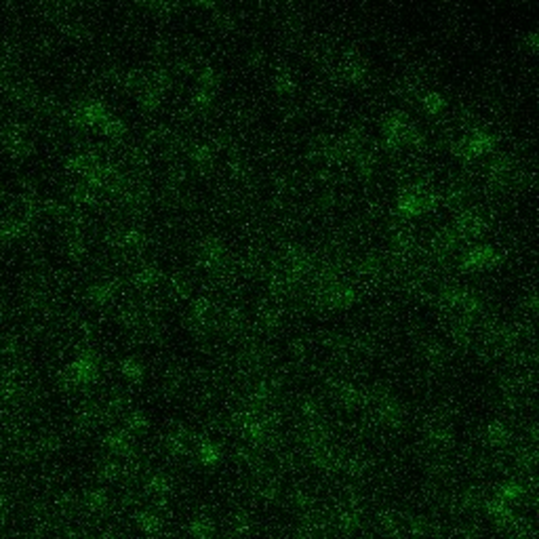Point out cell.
Masks as SVG:
<instances>
[{"instance_id":"5","label":"cell","mask_w":539,"mask_h":539,"mask_svg":"<svg viewBox=\"0 0 539 539\" xmlns=\"http://www.w3.org/2000/svg\"><path fill=\"white\" fill-rule=\"evenodd\" d=\"M423 356L428 358V360H432V362H440L442 360V348L438 343L430 341V343L423 345Z\"/></svg>"},{"instance_id":"8","label":"cell","mask_w":539,"mask_h":539,"mask_svg":"<svg viewBox=\"0 0 539 539\" xmlns=\"http://www.w3.org/2000/svg\"><path fill=\"white\" fill-rule=\"evenodd\" d=\"M137 280L143 284V287H148V284H152L156 280V268H143V272H139L137 274Z\"/></svg>"},{"instance_id":"4","label":"cell","mask_w":539,"mask_h":539,"mask_svg":"<svg viewBox=\"0 0 539 539\" xmlns=\"http://www.w3.org/2000/svg\"><path fill=\"white\" fill-rule=\"evenodd\" d=\"M200 255H202V261L213 268V265H219V263H221L223 249H221V244H219L217 240H213V238H207V240L202 242V247H200Z\"/></svg>"},{"instance_id":"2","label":"cell","mask_w":539,"mask_h":539,"mask_svg":"<svg viewBox=\"0 0 539 539\" xmlns=\"http://www.w3.org/2000/svg\"><path fill=\"white\" fill-rule=\"evenodd\" d=\"M341 74L348 78V80H360V78L364 76V63H362V59L356 55V53H350L348 57H343V61H341Z\"/></svg>"},{"instance_id":"9","label":"cell","mask_w":539,"mask_h":539,"mask_svg":"<svg viewBox=\"0 0 539 539\" xmlns=\"http://www.w3.org/2000/svg\"><path fill=\"white\" fill-rule=\"evenodd\" d=\"M209 158H211L209 148H204V145H198V148L194 150V160H196V162H207Z\"/></svg>"},{"instance_id":"6","label":"cell","mask_w":539,"mask_h":539,"mask_svg":"<svg viewBox=\"0 0 539 539\" xmlns=\"http://www.w3.org/2000/svg\"><path fill=\"white\" fill-rule=\"evenodd\" d=\"M276 84H278V89L280 91H291L293 89V78L287 70H280L278 72V76H276Z\"/></svg>"},{"instance_id":"10","label":"cell","mask_w":539,"mask_h":539,"mask_svg":"<svg viewBox=\"0 0 539 539\" xmlns=\"http://www.w3.org/2000/svg\"><path fill=\"white\" fill-rule=\"evenodd\" d=\"M124 369H126V375H131V377H139V375H141V371H139V364H135V362H126Z\"/></svg>"},{"instance_id":"1","label":"cell","mask_w":539,"mask_h":539,"mask_svg":"<svg viewBox=\"0 0 539 539\" xmlns=\"http://www.w3.org/2000/svg\"><path fill=\"white\" fill-rule=\"evenodd\" d=\"M468 268H476V270H480V268H487V265L491 263H495V253L487 249V247H480V249H474V251H470L468 255H465V261H463Z\"/></svg>"},{"instance_id":"7","label":"cell","mask_w":539,"mask_h":539,"mask_svg":"<svg viewBox=\"0 0 539 539\" xmlns=\"http://www.w3.org/2000/svg\"><path fill=\"white\" fill-rule=\"evenodd\" d=\"M423 105H425V110H430V112H438V110L442 108V97L436 95V93H432V95L425 97Z\"/></svg>"},{"instance_id":"3","label":"cell","mask_w":539,"mask_h":539,"mask_svg":"<svg viewBox=\"0 0 539 539\" xmlns=\"http://www.w3.org/2000/svg\"><path fill=\"white\" fill-rule=\"evenodd\" d=\"M482 219L474 215V213H463L461 217L457 219V232L463 236H476L482 232Z\"/></svg>"}]
</instances>
